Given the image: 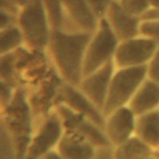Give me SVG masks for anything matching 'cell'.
<instances>
[{"label": "cell", "instance_id": "33", "mask_svg": "<svg viewBox=\"0 0 159 159\" xmlns=\"http://www.w3.org/2000/svg\"><path fill=\"white\" fill-rule=\"evenodd\" d=\"M150 157H152V155H150ZM150 157H149V158H150ZM149 158H148V159H149Z\"/></svg>", "mask_w": 159, "mask_h": 159}, {"label": "cell", "instance_id": "7", "mask_svg": "<svg viewBox=\"0 0 159 159\" xmlns=\"http://www.w3.org/2000/svg\"><path fill=\"white\" fill-rule=\"evenodd\" d=\"M159 41L145 36H137L120 41L114 53L113 61L117 68L147 66L153 57Z\"/></svg>", "mask_w": 159, "mask_h": 159}, {"label": "cell", "instance_id": "21", "mask_svg": "<svg viewBox=\"0 0 159 159\" xmlns=\"http://www.w3.org/2000/svg\"><path fill=\"white\" fill-rule=\"evenodd\" d=\"M47 10L51 29H62L63 26V14L61 0H43Z\"/></svg>", "mask_w": 159, "mask_h": 159}, {"label": "cell", "instance_id": "12", "mask_svg": "<svg viewBox=\"0 0 159 159\" xmlns=\"http://www.w3.org/2000/svg\"><path fill=\"white\" fill-rule=\"evenodd\" d=\"M63 21L67 19L80 32L93 34L99 19L86 0H61ZM63 27V26H62Z\"/></svg>", "mask_w": 159, "mask_h": 159}, {"label": "cell", "instance_id": "28", "mask_svg": "<svg viewBox=\"0 0 159 159\" xmlns=\"http://www.w3.org/2000/svg\"><path fill=\"white\" fill-rule=\"evenodd\" d=\"M155 19H159V9H150L142 17V20H155Z\"/></svg>", "mask_w": 159, "mask_h": 159}, {"label": "cell", "instance_id": "26", "mask_svg": "<svg viewBox=\"0 0 159 159\" xmlns=\"http://www.w3.org/2000/svg\"><path fill=\"white\" fill-rule=\"evenodd\" d=\"M15 17H17L16 15L9 12V11H5V10H1L0 9V30H4L11 25H14V20Z\"/></svg>", "mask_w": 159, "mask_h": 159}, {"label": "cell", "instance_id": "13", "mask_svg": "<svg viewBox=\"0 0 159 159\" xmlns=\"http://www.w3.org/2000/svg\"><path fill=\"white\" fill-rule=\"evenodd\" d=\"M109 22L113 32L117 39L120 41H125L140 35V24L142 19L135 17L128 12H125L117 0H113L108 7V11L104 16Z\"/></svg>", "mask_w": 159, "mask_h": 159}, {"label": "cell", "instance_id": "23", "mask_svg": "<svg viewBox=\"0 0 159 159\" xmlns=\"http://www.w3.org/2000/svg\"><path fill=\"white\" fill-rule=\"evenodd\" d=\"M147 78L159 83V45L147 65Z\"/></svg>", "mask_w": 159, "mask_h": 159}, {"label": "cell", "instance_id": "3", "mask_svg": "<svg viewBox=\"0 0 159 159\" xmlns=\"http://www.w3.org/2000/svg\"><path fill=\"white\" fill-rule=\"evenodd\" d=\"M16 19L27 48L42 51L48 47L51 25L43 0H29L19 10Z\"/></svg>", "mask_w": 159, "mask_h": 159}, {"label": "cell", "instance_id": "10", "mask_svg": "<svg viewBox=\"0 0 159 159\" xmlns=\"http://www.w3.org/2000/svg\"><path fill=\"white\" fill-rule=\"evenodd\" d=\"M137 116L128 106L117 108L106 117L104 133L111 142V145H119L132 138L135 130Z\"/></svg>", "mask_w": 159, "mask_h": 159}, {"label": "cell", "instance_id": "2", "mask_svg": "<svg viewBox=\"0 0 159 159\" xmlns=\"http://www.w3.org/2000/svg\"><path fill=\"white\" fill-rule=\"evenodd\" d=\"M4 118L14 143L15 159H25L34 134L31 108L21 89H16L11 101L4 107Z\"/></svg>", "mask_w": 159, "mask_h": 159}, {"label": "cell", "instance_id": "29", "mask_svg": "<svg viewBox=\"0 0 159 159\" xmlns=\"http://www.w3.org/2000/svg\"><path fill=\"white\" fill-rule=\"evenodd\" d=\"M41 159H62L61 158V155L57 153V150L55 149V150H51L50 153H47L45 157H42Z\"/></svg>", "mask_w": 159, "mask_h": 159}, {"label": "cell", "instance_id": "32", "mask_svg": "<svg viewBox=\"0 0 159 159\" xmlns=\"http://www.w3.org/2000/svg\"><path fill=\"white\" fill-rule=\"evenodd\" d=\"M1 108H2V107H1V106H0V113H1Z\"/></svg>", "mask_w": 159, "mask_h": 159}, {"label": "cell", "instance_id": "9", "mask_svg": "<svg viewBox=\"0 0 159 159\" xmlns=\"http://www.w3.org/2000/svg\"><path fill=\"white\" fill-rule=\"evenodd\" d=\"M114 71H116V65H114V61L112 60L104 66H102L101 68L96 70L94 72L86 75L82 78L81 83L78 84V88L102 112L106 104L111 80H112Z\"/></svg>", "mask_w": 159, "mask_h": 159}, {"label": "cell", "instance_id": "24", "mask_svg": "<svg viewBox=\"0 0 159 159\" xmlns=\"http://www.w3.org/2000/svg\"><path fill=\"white\" fill-rule=\"evenodd\" d=\"M86 1L91 6V9L96 14V16L98 19H102V17L106 16V14L108 11V7H109V5L113 0H86Z\"/></svg>", "mask_w": 159, "mask_h": 159}, {"label": "cell", "instance_id": "8", "mask_svg": "<svg viewBox=\"0 0 159 159\" xmlns=\"http://www.w3.org/2000/svg\"><path fill=\"white\" fill-rule=\"evenodd\" d=\"M63 134V125L55 111L48 114L37 132L32 135L25 159H41L51 150H55Z\"/></svg>", "mask_w": 159, "mask_h": 159}, {"label": "cell", "instance_id": "22", "mask_svg": "<svg viewBox=\"0 0 159 159\" xmlns=\"http://www.w3.org/2000/svg\"><path fill=\"white\" fill-rule=\"evenodd\" d=\"M140 35L159 41V19H155V20H142Z\"/></svg>", "mask_w": 159, "mask_h": 159}, {"label": "cell", "instance_id": "1", "mask_svg": "<svg viewBox=\"0 0 159 159\" xmlns=\"http://www.w3.org/2000/svg\"><path fill=\"white\" fill-rule=\"evenodd\" d=\"M89 32L67 31L65 29H51L48 48L56 67L66 83L77 86L83 78V63Z\"/></svg>", "mask_w": 159, "mask_h": 159}, {"label": "cell", "instance_id": "11", "mask_svg": "<svg viewBox=\"0 0 159 159\" xmlns=\"http://www.w3.org/2000/svg\"><path fill=\"white\" fill-rule=\"evenodd\" d=\"M61 101L72 111L84 116L101 128H104L106 117L101 109L77 87L70 83H66L61 88Z\"/></svg>", "mask_w": 159, "mask_h": 159}, {"label": "cell", "instance_id": "17", "mask_svg": "<svg viewBox=\"0 0 159 159\" xmlns=\"http://www.w3.org/2000/svg\"><path fill=\"white\" fill-rule=\"evenodd\" d=\"M153 150L149 145L142 142L138 137L133 135L124 143L116 147L113 158L114 159H148Z\"/></svg>", "mask_w": 159, "mask_h": 159}, {"label": "cell", "instance_id": "18", "mask_svg": "<svg viewBox=\"0 0 159 159\" xmlns=\"http://www.w3.org/2000/svg\"><path fill=\"white\" fill-rule=\"evenodd\" d=\"M22 45L24 36L17 24H14L4 30H0V56L15 52Z\"/></svg>", "mask_w": 159, "mask_h": 159}, {"label": "cell", "instance_id": "5", "mask_svg": "<svg viewBox=\"0 0 159 159\" xmlns=\"http://www.w3.org/2000/svg\"><path fill=\"white\" fill-rule=\"evenodd\" d=\"M119 40L113 32L109 22L106 17L99 19L96 31L88 42L84 63H83V77L101 68L106 63L113 60Z\"/></svg>", "mask_w": 159, "mask_h": 159}, {"label": "cell", "instance_id": "16", "mask_svg": "<svg viewBox=\"0 0 159 159\" xmlns=\"http://www.w3.org/2000/svg\"><path fill=\"white\" fill-rule=\"evenodd\" d=\"M134 135L152 149H159V111L154 109L138 116Z\"/></svg>", "mask_w": 159, "mask_h": 159}, {"label": "cell", "instance_id": "19", "mask_svg": "<svg viewBox=\"0 0 159 159\" xmlns=\"http://www.w3.org/2000/svg\"><path fill=\"white\" fill-rule=\"evenodd\" d=\"M16 70V53H6L0 56V80L14 86Z\"/></svg>", "mask_w": 159, "mask_h": 159}, {"label": "cell", "instance_id": "4", "mask_svg": "<svg viewBox=\"0 0 159 159\" xmlns=\"http://www.w3.org/2000/svg\"><path fill=\"white\" fill-rule=\"evenodd\" d=\"M147 78V66L137 67H123L117 68L112 76L106 104L103 108V114L107 117L109 113L128 106L132 97L139 88V86Z\"/></svg>", "mask_w": 159, "mask_h": 159}, {"label": "cell", "instance_id": "25", "mask_svg": "<svg viewBox=\"0 0 159 159\" xmlns=\"http://www.w3.org/2000/svg\"><path fill=\"white\" fill-rule=\"evenodd\" d=\"M14 93H15L14 86H11L10 83L0 80V106L2 108L11 101Z\"/></svg>", "mask_w": 159, "mask_h": 159}, {"label": "cell", "instance_id": "14", "mask_svg": "<svg viewBox=\"0 0 159 159\" xmlns=\"http://www.w3.org/2000/svg\"><path fill=\"white\" fill-rule=\"evenodd\" d=\"M94 148L87 139L63 130L56 150L62 159H93Z\"/></svg>", "mask_w": 159, "mask_h": 159}, {"label": "cell", "instance_id": "27", "mask_svg": "<svg viewBox=\"0 0 159 159\" xmlns=\"http://www.w3.org/2000/svg\"><path fill=\"white\" fill-rule=\"evenodd\" d=\"M0 9L1 10H5V11H9V12L16 15V16H17L19 10H20L11 0H0Z\"/></svg>", "mask_w": 159, "mask_h": 159}, {"label": "cell", "instance_id": "30", "mask_svg": "<svg viewBox=\"0 0 159 159\" xmlns=\"http://www.w3.org/2000/svg\"><path fill=\"white\" fill-rule=\"evenodd\" d=\"M11 1H12V2L19 7V9H21L24 5H26V4H27V1H29V0H11Z\"/></svg>", "mask_w": 159, "mask_h": 159}, {"label": "cell", "instance_id": "20", "mask_svg": "<svg viewBox=\"0 0 159 159\" xmlns=\"http://www.w3.org/2000/svg\"><path fill=\"white\" fill-rule=\"evenodd\" d=\"M117 1L125 12L139 19H142L150 10L149 0H117Z\"/></svg>", "mask_w": 159, "mask_h": 159}, {"label": "cell", "instance_id": "31", "mask_svg": "<svg viewBox=\"0 0 159 159\" xmlns=\"http://www.w3.org/2000/svg\"><path fill=\"white\" fill-rule=\"evenodd\" d=\"M150 9H159V0H149Z\"/></svg>", "mask_w": 159, "mask_h": 159}, {"label": "cell", "instance_id": "15", "mask_svg": "<svg viewBox=\"0 0 159 159\" xmlns=\"http://www.w3.org/2000/svg\"><path fill=\"white\" fill-rule=\"evenodd\" d=\"M128 107L138 117L159 107V83L145 78L132 97Z\"/></svg>", "mask_w": 159, "mask_h": 159}, {"label": "cell", "instance_id": "6", "mask_svg": "<svg viewBox=\"0 0 159 159\" xmlns=\"http://www.w3.org/2000/svg\"><path fill=\"white\" fill-rule=\"evenodd\" d=\"M56 112L61 118L63 130L75 133L84 139H87L89 143H92L94 147H109L111 142L108 140L104 129L86 118L84 116L72 111L62 102L56 106Z\"/></svg>", "mask_w": 159, "mask_h": 159}]
</instances>
